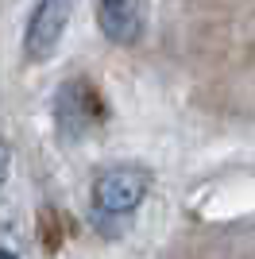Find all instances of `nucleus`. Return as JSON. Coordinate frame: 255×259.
<instances>
[{
  "mask_svg": "<svg viewBox=\"0 0 255 259\" xmlns=\"http://www.w3.org/2000/svg\"><path fill=\"white\" fill-rule=\"evenodd\" d=\"M97 23L112 43H136L147 23V0H97Z\"/></svg>",
  "mask_w": 255,
  "mask_h": 259,
  "instance_id": "obj_4",
  "label": "nucleus"
},
{
  "mask_svg": "<svg viewBox=\"0 0 255 259\" xmlns=\"http://www.w3.org/2000/svg\"><path fill=\"white\" fill-rule=\"evenodd\" d=\"M143 197H147V170H139V166H112L93 182L97 209L112 217L132 213Z\"/></svg>",
  "mask_w": 255,
  "mask_h": 259,
  "instance_id": "obj_3",
  "label": "nucleus"
},
{
  "mask_svg": "<svg viewBox=\"0 0 255 259\" xmlns=\"http://www.w3.org/2000/svg\"><path fill=\"white\" fill-rule=\"evenodd\" d=\"M4 178H8V147L0 143V186H4Z\"/></svg>",
  "mask_w": 255,
  "mask_h": 259,
  "instance_id": "obj_5",
  "label": "nucleus"
},
{
  "mask_svg": "<svg viewBox=\"0 0 255 259\" xmlns=\"http://www.w3.org/2000/svg\"><path fill=\"white\" fill-rule=\"evenodd\" d=\"M101 116H105V101L85 77L58 85V93H54V124H58L62 143H81L85 136H93Z\"/></svg>",
  "mask_w": 255,
  "mask_h": 259,
  "instance_id": "obj_1",
  "label": "nucleus"
},
{
  "mask_svg": "<svg viewBox=\"0 0 255 259\" xmlns=\"http://www.w3.org/2000/svg\"><path fill=\"white\" fill-rule=\"evenodd\" d=\"M70 16H74V0H39L23 31V54L31 62H47L62 43Z\"/></svg>",
  "mask_w": 255,
  "mask_h": 259,
  "instance_id": "obj_2",
  "label": "nucleus"
},
{
  "mask_svg": "<svg viewBox=\"0 0 255 259\" xmlns=\"http://www.w3.org/2000/svg\"><path fill=\"white\" fill-rule=\"evenodd\" d=\"M0 259H16V255H12V251H4V248H0Z\"/></svg>",
  "mask_w": 255,
  "mask_h": 259,
  "instance_id": "obj_6",
  "label": "nucleus"
}]
</instances>
